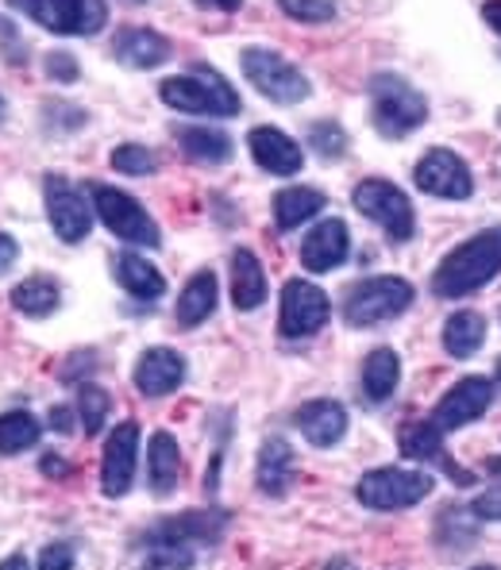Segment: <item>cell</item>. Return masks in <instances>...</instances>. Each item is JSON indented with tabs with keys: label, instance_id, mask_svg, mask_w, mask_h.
Wrapping results in <instances>:
<instances>
[{
	"label": "cell",
	"instance_id": "obj_1",
	"mask_svg": "<svg viewBox=\"0 0 501 570\" xmlns=\"http://www.w3.org/2000/svg\"><path fill=\"white\" fill-rule=\"evenodd\" d=\"M498 271H501V224L459 243L444 263L436 266V274H432V293L436 297H466V293L494 282Z\"/></svg>",
	"mask_w": 501,
	"mask_h": 570
},
{
	"label": "cell",
	"instance_id": "obj_2",
	"mask_svg": "<svg viewBox=\"0 0 501 570\" xmlns=\"http://www.w3.org/2000/svg\"><path fill=\"white\" fill-rule=\"evenodd\" d=\"M158 97L189 116H239V94L213 66H194L189 73L166 78L158 86Z\"/></svg>",
	"mask_w": 501,
	"mask_h": 570
},
{
	"label": "cell",
	"instance_id": "obj_3",
	"mask_svg": "<svg viewBox=\"0 0 501 570\" xmlns=\"http://www.w3.org/2000/svg\"><path fill=\"white\" fill-rule=\"evenodd\" d=\"M371 116H374V128L386 139H405L409 131H416L424 124L429 105H424V97L405 78H397V73H374Z\"/></svg>",
	"mask_w": 501,
	"mask_h": 570
},
{
	"label": "cell",
	"instance_id": "obj_4",
	"mask_svg": "<svg viewBox=\"0 0 501 570\" xmlns=\"http://www.w3.org/2000/svg\"><path fill=\"white\" fill-rule=\"evenodd\" d=\"M239 66H244V78L250 86L266 100H274V105H301V100H308V94H313L305 73H301L294 62H286L278 50L247 47L244 55H239Z\"/></svg>",
	"mask_w": 501,
	"mask_h": 570
},
{
	"label": "cell",
	"instance_id": "obj_5",
	"mask_svg": "<svg viewBox=\"0 0 501 570\" xmlns=\"http://www.w3.org/2000/svg\"><path fill=\"white\" fill-rule=\"evenodd\" d=\"M351 200H355V208L366 216V220L379 224V228L386 232L394 243L413 239V232H416L413 200H409L394 181H382V178L358 181L355 193H351Z\"/></svg>",
	"mask_w": 501,
	"mask_h": 570
},
{
	"label": "cell",
	"instance_id": "obj_6",
	"mask_svg": "<svg viewBox=\"0 0 501 570\" xmlns=\"http://www.w3.org/2000/svg\"><path fill=\"white\" fill-rule=\"evenodd\" d=\"M413 305V285L405 278H366V282H355L344 297V316L347 324L355 328H366V324H379V321H390V316L405 313Z\"/></svg>",
	"mask_w": 501,
	"mask_h": 570
},
{
	"label": "cell",
	"instance_id": "obj_7",
	"mask_svg": "<svg viewBox=\"0 0 501 570\" xmlns=\"http://www.w3.org/2000/svg\"><path fill=\"white\" fill-rule=\"evenodd\" d=\"M89 193H94V208H97L100 224H105L112 236L136 243V247H158V243H163V236H158V224L150 220V213L139 205L136 197H128L124 189L100 186V181H94Z\"/></svg>",
	"mask_w": 501,
	"mask_h": 570
},
{
	"label": "cell",
	"instance_id": "obj_8",
	"mask_svg": "<svg viewBox=\"0 0 501 570\" xmlns=\"http://www.w3.org/2000/svg\"><path fill=\"white\" fill-rule=\"evenodd\" d=\"M8 4L55 36H97L108 20L105 0H8Z\"/></svg>",
	"mask_w": 501,
	"mask_h": 570
},
{
	"label": "cell",
	"instance_id": "obj_9",
	"mask_svg": "<svg viewBox=\"0 0 501 570\" xmlns=\"http://www.w3.org/2000/svg\"><path fill=\"white\" fill-rule=\"evenodd\" d=\"M429 471H401V466H379L358 478L355 493L366 509H409L432 493Z\"/></svg>",
	"mask_w": 501,
	"mask_h": 570
},
{
	"label": "cell",
	"instance_id": "obj_10",
	"mask_svg": "<svg viewBox=\"0 0 501 570\" xmlns=\"http://www.w3.org/2000/svg\"><path fill=\"white\" fill-rule=\"evenodd\" d=\"M328 293L321 285L305 282V278H289L286 289H282V321L278 328L286 340H305V335H316L328 324Z\"/></svg>",
	"mask_w": 501,
	"mask_h": 570
},
{
	"label": "cell",
	"instance_id": "obj_11",
	"mask_svg": "<svg viewBox=\"0 0 501 570\" xmlns=\"http://www.w3.org/2000/svg\"><path fill=\"white\" fill-rule=\"evenodd\" d=\"M43 197H47V216L50 228L62 243H81L94 228V208H89L86 193H78L62 174H47L43 178Z\"/></svg>",
	"mask_w": 501,
	"mask_h": 570
},
{
	"label": "cell",
	"instance_id": "obj_12",
	"mask_svg": "<svg viewBox=\"0 0 501 570\" xmlns=\"http://www.w3.org/2000/svg\"><path fill=\"white\" fill-rule=\"evenodd\" d=\"M136 459H139V424L124 421L112 428L100 455V490L105 498H124L136 482Z\"/></svg>",
	"mask_w": 501,
	"mask_h": 570
},
{
	"label": "cell",
	"instance_id": "obj_13",
	"mask_svg": "<svg viewBox=\"0 0 501 570\" xmlns=\"http://www.w3.org/2000/svg\"><path fill=\"white\" fill-rule=\"evenodd\" d=\"M413 181L421 186V193H432V197H444V200H466L474 193V178L466 170V163L444 147H432L416 163Z\"/></svg>",
	"mask_w": 501,
	"mask_h": 570
},
{
	"label": "cell",
	"instance_id": "obj_14",
	"mask_svg": "<svg viewBox=\"0 0 501 570\" xmlns=\"http://www.w3.org/2000/svg\"><path fill=\"white\" fill-rule=\"evenodd\" d=\"M490 401H494V382L490 379H482V374L459 379L444 397H440L436 413H432V424L448 435V432H455V428L479 421V416L490 409Z\"/></svg>",
	"mask_w": 501,
	"mask_h": 570
},
{
	"label": "cell",
	"instance_id": "obj_15",
	"mask_svg": "<svg viewBox=\"0 0 501 570\" xmlns=\"http://www.w3.org/2000/svg\"><path fill=\"white\" fill-rule=\"evenodd\" d=\"M347 250H351L347 224L332 216V220L316 224L305 236V243H301V266H305L308 274H328V271H336V266H344Z\"/></svg>",
	"mask_w": 501,
	"mask_h": 570
},
{
	"label": "cell",
	"instance_id": "obj_16",
	"mask_svg": "<svg viewBox=\"0 0 501 570\" xmlns=\"http://www.w3.org/2000/svg\"><path fill=\"white\" fill-rule=\"evenodd\" d=\"M397 440H401V455H405V459H416V463H440L451 478H455V482H463V485L474 482V474L459 471V463L444 451V432H440V428L432 424V421L405 424Z\"/></svg>",
	"mask_w": 501,
	"mask_h": 570
},
{
	"label": "cell",
	"instance_id": "obj_17",
	"mask_svg": "<svg viewBox=\"0 0 501 570\" xmlns=\"http://www.w3.org/2000/svg\"><path fill=\"white\" fill-rule=\"evenodd\" d=\"M186 382V358L170 347H150L136 363V390L144 397H166Z\"/></svg>",
	"mask_w": 501,
	"mask_h": 570
},
{
	"label": "cell",
	"instance_id": "obj_18",
	"mask_svg": "<svg viewBox=\"0 0 501 570\" xmlns=\"http://www.w3.org/2000/svg\"><path fill=\"white\" fill-rule=\"evenodd\" d=\"M247 147H250V155H255V163L263 166L266 174H278V178H289V174H297L301 166H305V155H301L297 139H289L286 131L271 128V124L250 131Z\"/></svg>",
	"mask_w": 501,
	"mask_h": 570
},
{
	"label": "cell",
	"instance_id": "obj_19",
	"mask_svg": "<svg viewBox=\"0 0 501 570\" xmlns=\"http://www.w3.org/2000/svg\"><path fill=\"white\" fill-rule=\"evenodd\" d=\"M228 517L216 513V509H205V513H181L170 517L147 535V543H170V548H189V543H213L216 535L224 532Z\"/></svg>",
	"mask_w": 501,
	"mask_h": 570
},
{
	"label": "cell",
	"instance_id": "obj_20",
	"mask_svg": "<svg viewBox=\"0 0 501 570\" xmlns=\"http://www.w3.org/2000/svg\"><path fill=\"white\" fill-rule=\"evenodd\" d=\"M170 39L158 36L155 28H124L120 36L112 39V55L120 66L128 70H155L170 58Z\"/></svg>",
	"mask_w": 501,
	"mask_h": 570
},
{
	"label": "cell",
	"instance_id": "obj_21",
	"mask_svg": "<svg viewBox=\"0 0 501 570\" xmlns=\"http://www.w3.org/2000/svg\"><path fill=\"white\" fill-rule=\"evenodd\" d=\"M297 428L301 435H305L308 443H316V448H332V443L344 440L347 432V413L340 401H305V405L297 409Z\"/></svg>",
	"mask_w": 501,
	"mask_h": 570
},
{
	"label": "cell",
	"instance_id": "obj_22",
	"mask_svg": "<svg viewBox=\"0 0 501 570\" xmlns=\"http://www.w3.org/2000/svg\"><path fill=\"white\" fill-rule=\"evenodd\" d=\"M294 474H297V455L286 440H266L258 448V490L271 493V498H282L294 485Z\"/></svg>",
	"mask_w": 501,
	"mask_h": 570
},
{
	"label": "cell",
	"instance_id": "obj_23",
	"mask_svg": "<svg viewBox=\"0 0 501 570\" xmlns=\"http://www.w3.org/2000/svg\"><path fill=\"white\" fill-rule=\"evenodd\" d=\"M178 474H181V451H178V440L170 432H155L147 443V482H150V493L166 498L174 493L178 485Z\"/></svg>",
	"mask_w": 501,
	"mask_h": 570
},
{
	"label": "cell",
	"instance_id": "obj_24",
	"mask_svg": "<svg viewBox=\"0 0 501 570\" xmlns=\"http://www.w3.org/2000/svg\"><path fill=\"white\" fill-rule=\"evenodd\" d=\"M232 301H236L239 313H250L266 301V271L258 263L255 250L239 247L232 255Z\"/></svg>",
	"mask_w": 501,
	"mask_h": 570
},
{
	"label": "cell",
	"instance_id": "obj_25",
	"mask_svg": "<svg viewBox=\"0 0 501 570\" xmlns=\"http://www.w3.org/2000/svg\"><path fill=\"white\" fill-rule=\"evenodd\" d=\"M174 139H178L181 155L189 158V163H200V166H220L232 158V139L224 136V131L216 128H189V124H181V128H174Z\"/></svg>",
	"mask_w": 501,
	"mask_h": 570
},
{
	"label": "cell",
	"instance_id": "obj_26",
	"mask_svg": "<svg viewBox=\"0 0 501 570\" xmlns=\"http://www.w3.org/2000/svg\"><path fill=\"white\" fill-rule=\"evenodd\" d=\"M324 205H328V197H324L321 189L289 186V189L274 193V224H278L282 232H294L305 220H313V216L321 213Z\"/></svg>",
	"mask_w": 501,
	"mask_h": 570
},
{
	"label": "cell",
	"instance_id": "obj_27",
	"mask_svg": "<svg viewBox=\"0 0 501 570\" xmlns=\"http://www.w3.org/2000/svg\"><path fill=\"white\" fill-rule=\"evenodd\" d=\"M112 271H116V282H120L131 297L155 301V297H163V293H166V278L147 263L144 255H136V250H120V255H116V263H112Z\"/></svg>",
	"mask_w": 501,
	"mask_h": 570
},
{
	"label": "cell",
	"instance_id": "obj_28",
	"mask_svg": "<svg viewBox=\"0 0 501 570\" xmlns=\"http://www.w3.org/2000/svg\"><path fill=\"white\" fill-rule=\"evenodd\" d=\"M213 308H216V274L197 271L178 297V324L181 328H197L200 321L213 316Z\"/></svg>",
	"mask_w": 501,
	"mask_h": 570
},
{
	"label": "cell",
	"instance_id": "obj_29",
	"mask_svg": "<svg viewBox=\"0 0 501 570\" xmlns=\"http://www.w3.org/2000/svg\"><path fill=\"white\" fill-rule=\"evenodd\" d=\"M482 340H487V321H482L479 313H471V308H463V313H451L448 324H444V347L451 358H471L474 351L482 347Z\"/></svg>",
	"mask_w": 501,
	"mask_h": 570
},
{
	"label": "cell",
	"instance_id": "obj_30",
	"mask_svg": "<svg viewBox=\"0 0 501 570\" xmlns=\"http://www.w3.org/2000/svg\"><path fill=\"white\" fill-rule=\"evenodd\" d=\"M397 379H401V358L394 355L390 347H379L366 355L363 363V393L371 401H386L390 393L397 390Z\"/></svg>",
	"mask_w": 501,
	"mask_h": 570
},
{
	"label": "cell",
	"instance_id": "obj_31",
	"mask_svg": "<svg viewBox=\"0 0 501 570\" xmlns=\"http://www.w3.org/2000/svg\"><path fill=\"white\" fill-rule=\"evenodd\" d=\"M62 305V293L50 278H23L12 289V308H20L23 316H50L55 308Z\"/></svg>",
	"mask_w": 501,
	"mask_h": 570
},
{
	"label": "cell",
	"instance_id": "obj_32",
	"mask_svg": "<svg viewBox=\"0 0 501 570\" xmlns=\"http://www.w3.org/2000/svg\"><path fill=\"white\" fill-rule=\"evenodd\" d=\"M39 440V421L23 409L0 416V455H20Z\"/></svg>",
	"mask_w": 501,
	"mask_h": 570
},
{
	"label": "cell",
	"instance_id": "obj_33",
	"mask_svg": "<svg viewBox=\"0 0 501 570\" xmlns=\"http://www.w3.org/2000/svg\"><path fill=\"white\" fill-rule=\"evenodd\" d=\"M108 409H112V397H108L100 385L86 382L78 393V416H81V428H86V435H97L100 428L108 421Z\"/></svg>",
	"mask_w": 501,
	"mask_h": 570
},
{
	"label": "cell",
	"instance_id": "obj_34",
	"mask_svg": "<svg viewBox=\"0 0 501 570\" xmlns=\"http://www.w3.org/2000/svg\"><path fill=\"white\" fill-rule=\"evenodd\" d=\"M112 170L128 174V178H147V174H155V155L139 142H124L112 150Z\"/></svg>",
	"mask_w": 501,
	"mask_h": 570
},
{
	"label": "cell",
	"instance_id": "obj_35",
	"mask_svg": "<svg viewBox=\"0 0 501 570\" xmlns=\"http://www.w3.org/2000/svg\"><path fill=\"white\" fill-rule=\"evenodd\" d=\"M308 142H313V150L321 158H340L347 150V131L340 128V124L324 120V124H313V131H308Z\"/></svg>",
	"mask_w": 501,
	"mask_h": 570
},
{
	"label": "cell",
	"instance_id": "obj_36",
	"mask_svg": "<svg viewBox=\"0 0 501 570\" xmlns=\"http://www.w3.org/2000/svg\"><path fill=\"white\" fill-rule=\"evenodd\" d=\"M278 8L297 23H328L336 16L332 0H278Z\"/></svg>",
	"mask_w": 501,
	"mask_h": 570
},
{
	"label": "cell",
	"instance_id": "obj_37",
	"mask_svg": "<svg viewBox=\"0 0 501 570\" xmlns=\"http://www.w3.org/2000/svg\"><path fill=\"white\" fill-rule=\"evenodd\" d=\"M39 570H73V548L70 543H47L39 551Z\"/></svg>",
	"mask_w": 501,
	"mask_h": 570
},
{
	"label": "cell",
	"instance_id": "obj_38",
	"mask_svg": "<svg viewBox=\"0 0 501 570\" xmlns=\"http://www.w3.org/2000/svg\"><path fill=\"white\" fill-rule=\"evenodd\" d=\"M43 66L55 81H78V62H73L66 50H50V55L43 58Z\"/></svg>",
	"mask_w": 501,
	"mask_h": 570
},
{
	"label": "cell",
	"instance_id": "obj_39",
	"mask_svg": "<svg viewBox=\"0 0 501 570\" xmlns=\"http://www.w3.org/2000/svg\"><path fill=\"white\" fill-rule=\"evenodd\" d=\"M474 517H479V521H501V485L487 490L474 501Z\"/></svg>",
	"mask_w": 501,
	"mask_h": 570
},
{
	"label": "cell",
	"instance_id": "obj_40",
	"mask_svg": "<svg viewBox=\"0 0 501 570\" xmlns=\"http://www.w3.org/2000/svg\"><path fill=\"white\" fill-rule=\"evenodd\" d=\"M16 255H20V247H16V239H12V236H4V232H0V274H4L8 266L16 263Z\"/></svg>",
	"mask_w": 501,
	"mask_h": 570
},
{
	"label": "cell",
	"instance_id": "obj_41",
	"mask_svg": "<svg viewBox=\"0 0 501 570\" xmlns=\"http://www.w3.org/2000/svg\"><path fill=\"white\" fill-rule=\"evenodd\" d=\"M39 471L50 474V478H66L70 474V463H62L58 455H43V463H39Z\"/></svg>",
	"mask_w": 501,
	"mask_h": 570
},
{
	"label": "cell",
	"instance_id": "obj_42",
	"mask_svg": "<svg viewBox=\"0 0 501 570\" xmlns=\"http://www.w3.org/2000/svg\"><path fill=\"white\" fill-rule=\"evenodd\" d=\"M482 20L501 36V0H487V4H482Z\"/></svg>",
	"mask_w": 501,
	"mask_h": 570
},
{
	"label": "cell",
	"instance_id": "obj_43",
	"mask_svg": "<svg viewBox=\"0 0 501 570\" xmlns=\"http://www.w3.org/2000/svg\"><path fill=\"white\" fill-rule=\"evenodd\" d=\"M50 428H58V432H73V416L66 405H58L55 413H50Z\"/></svg>",
	"mask_w": 501,
	"mask_h": 570
},
{
	"label": "cell",
	"instance_id": "obj_44",
	"mask_svg": "<svg viewBox=\"0 0 501 570\" xmlns=\"http://www.w3.org/2000/svg\"><path fill=\"white\" fill-rule=\"evenodd\" d=\"M197 8H216V12H239L244 0H194Z\"/></svg>",
	"mask_w": 501,
	"mask_h": 570
},
{
	"label": "cell",
	"instance_id": "obj_45",
	"mask_svg": "<svg viewBox=\"0 0 501 570\" xmlns=\"http://www.w3.org/2000/svg\"><path fill=\"white\" fill-rule=\"evenodd\" d=\"M0 570H28V559H23V556H8L4 563H0Z\"/></svg>",
	"mask_w": 501,
	"mask_h": 570
},
{
	"label": "cell",
	"instance_id": "obj_46",
	"mask_svg": "<svg viewBox=\"0 0 501 570\" xmlns=\"http://www.w3.org/2000/svg\"><path fill=\"white\" fill-rule=\"evenodd\" d=\"M328 570H351V563H344V559H336V563H332Z\"/></svg>",
	"mask_w": 501,
	"mask_h": 570
},
{
	"label": "cell",
	"instance_id": "obj_47",
	"mask_svg": "<svg viewBox=\"0 0 501 570\" xmlns=\"http://www.w3.org/2000/svg\"><path fill=\"white\" fill-rule=\"evenodd\" d=\"M4 112H8V105H4V97H0V124H4Z\"/></svg>",
	"mask_w": 501,
	"mask_h": 570
},
{
	"label": "cell",
	"instance_id": "obj_48",
	"mask_svg": "<svg viewBox=\"0 0 501 570\" xmlns=\"http://www.w3.org/2000/svg\"><path fill=\"white\" fill-rule=\"evenodd\" d=\"M494 379L501 382V358H498V371H494Z\"/></svg>",
	"mask_w": 501,
	"mask_h": 570
},
{
	"label": "cell",
	"instance_id": "obj_49",
	"mask_svg": "<svg viewBox=\"0 0 501 570\" xmlns=\"http://www.w3.org/2000/svg\"><path fill=\"white\" fill-rule=\"evenodd\" d=\"M474 570H494V567H474Z\"/></svg>",
	"mask_w": 501,
	"mask_h": 570
}]
</instances>
